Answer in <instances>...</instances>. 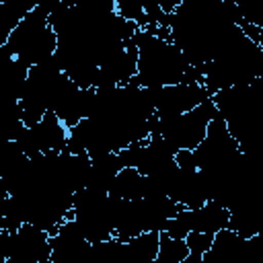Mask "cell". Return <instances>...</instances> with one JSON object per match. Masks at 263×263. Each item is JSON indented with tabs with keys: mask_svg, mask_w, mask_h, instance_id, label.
Listing matches in <instances>:
<instances>
[{
	"mask_svg": "<svg viewBox=\"0 0 263 263\" xmlns=\"http://www.w3.org/2000/svg\"><path fill=\"white\" fill-rule=\"evenodd\" d=\"M183 240H185V245H187V251H189V253L203 255V253L212 247L214 236H212V234H205V232H189Z\"/></svg>",
	"mask_w": 263,
	"mask_h": 263,
	"instance_id": "cell-12",
	"label": "cell"
},
{
	"mask_svg": "<svg viewBox=\"0 0 263 263\" xmlns=\"http://www.w3.org/2000/svg\"><path fill=\"white\" fill-rule=\"evenodd\" d=\"M6 208H8V193H4V191L0 189V218L4 216Z\"/></svg>",
	"mask_w": 263,
	"mask_h": 263,
	"instance_id": "cell-13",
	"label": "cell"
},
{
	"mask_svg": "<svg viewBox=\"0 0 263 263\" xmlns=\"http://www.w3.org/2000/svg\"><path fill=\"white\" fill-rule=\"evenodd\" d=\"M127 41L138 49V72L132 82L140 88L201 84V72L189 66L175 43L156 39L148 29H138Z\"/></svg>",
	"mask_w": 263,
	"mask_h": 263,
	"instance_id": "cell-1",
	"label": "cell"
},
{
	"mask_svg": "<svg viewBox=\"0 0 263 263\" xmlns=\"http://www.w3.org/2000/svg\"><path fill=\"white\" fill-rule=\"evenodd\" d=\"M152 101H154V115L156 117H171L181 115L203 101L212 99L210 92L201 84H173L162 88H150Z\"/></svg>",
	"mask_w": 263,
	"mask_h": 263,
	"instance_id": "cell-6",
	"label": "cell"
},
{
	"mask_svg": "<svg viewBox=\"0 0 263 263\" xmlns=\"http://www.w3.org/2000/svg\"><path fill=\"white\" fill-rule=\"evenodd\" d=\"M51 247L49 234L37 230L31 224H23L18 230L8 232V255L4 263H49Z\"/></svg>",
	"mask_w": 263,
	"mask_h": 263,
	"instance_id": "cell-5",
	"label": "cell"
},
{
	"mask_svg": "<svg viewBox=\"0 0 263 263\" xmlns=\"http://www.w3.org/2000/svg\"><path fill=\"white\" fill-rule=\"evenodd\" d=\"M121 168H123V162L117 154H105V156L90 158L84 189H90V191H97V193H109V187H111L115 175Z\"/></svg>",
	"mask_w": 263,
	"mask_h": 263,
	"instance_id": "cell-7",
	"label": "cell"
},
{
	"mask_svg": "<svg viewBox=\"0 0 263 263\" xmlns=\"http://www.w3.org/2000/svg\"><path fill=\"white\" fill-rule=\"evenodd\" d=\"M181 263H201V255H195V253H187V257H185Z\"/></svg>",
	"mask_w": 263,
	"mask_h": 263,
	"instance_id": "cell-14",
	"label": "cell"
},
{
	"mask_svg": "<svg viewBox=\"0 0 263 263\" xmlns=\"http://www.w3.org/2000/svg\"><path fill=\"white\" fill-rule=\"evenodd\" d=\"M216 113L218 111L212 99H208L187 113L171 115V117H156V132L175 152L195 150L203 142L208 125Z\"/></svg>",
	"mask_w": 263,
	"mask_h": 263,
	"instance_id": "cell-3",
	"label": "cell"
},
{
	"mask_svg": "<svg viewBox=\"0 0 263 263\" xmlns=\"http://www.w3.org/2000/svg\"><path fill=\"white\" fill-rule=\"evenodd\" d=\"M187 245L185 240H177L166 236L164 232L158 234V251L152 263H181L187 257Z\"/></svg>",
	"mask_w": 263,
	"mask_h": 263,
	"instance_id": "cell-10",
	"label": "cell"
},
{
	"mask_svg": "<svg viewBox=\"0 0 263 263\" xmlns=\"http://www.w3.org/2000/svg\"><path fill=\"white\" fill-rule=\"evenodd\" d=\"M14 144L25 158H35L41 154H60L68 144V127L53 115L45 113L33 127H23L14 138Z\"/></svg>",
	"mask_w": 263,
	"mask_h": 263,
	"instance_id": "cell-4",
	"label": "cell"
},
{
	"mask_svg": "<svg viewBox=\"0 0 263 263\" xmlns=\"http://www.w3.org/2000/svg\"><path fill=\"white\" fill-rule=\"evenodd\" d=\"M245 238L236 236L232 230L224 228L214 234L212 247L201 255V263H238Z\"/></svg>",
	"mask_w": 263,
	"mask_h": 263,
	"instance_id": "cell-8",
	"label": "cell"
},
{
	"mask_svg": "<svg viewBox=\"0 0 263 263\" xmlns=\"http://www.w3.org/2000/svg\"><path fill=\"white\" fill-rule=\"evenodd\" d=\"M109 195L117 197V199H123V201L142 199L144 197V177L136 168L123 166L115 175V179L109 187Z\"/></svg>",
	"mask_w": 263,
	"mask_h": 263,
	"instance_id": "cell-9",
	"label": "cell"
},
{
	"mask_svg": "<svg viewBox=\"0 0 263 263\" xmlns=\"http://www.w3.org/2000/svg\"><path fill=\"white\" fill-rule=\"evenodd\" d=\"M55 47H58V39L47 21V12L37 2V6L31 12H27L23 21L14 27L2 51L16 58L27 68H31L53 58Z\"/></svg>",
	"mask_w": 263,
	"mask_h": 263,
	"instance_id": "cell-2",
	"label": "cell"
},
{
	"mask_svg": "<svg viewBox=\"0 0 263 263\" xmlns=\"http://www.w3.org/2000/svg\"><path fill=\"white\" fill-rule=\"evenodd\" d=\"M238 263H263V240H261V234L245 238Z\"/></svg>",
	"mask_w": 263,
	"mask_h": 263,
	"instance_id": "cell-11",
	"label": "cell"
}]
</instances>
